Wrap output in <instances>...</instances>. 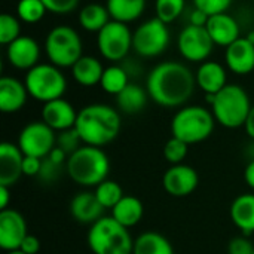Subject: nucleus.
I'll list each match as a JSON object with an SVG mask.
<instances>
[{
    "label": "nucleus",
    "instance_id": "obj_1",
    "mask_svg": "<svg viewBox=\"0 0 254 254\" xmlns=\"http://www.w3.org/2000/svg\"><path fill=\"white\" fill-rule=\"evenodd\" d=\"M196 79L192 70L179 61H164L147 74L149 97L161 107H182L193 95Z\"/></svg>",
    "mask_w": 254,
    "mask_h": 254
},
{
    "label": "nucleus",
    "instance_id": "obj_2",
    "mask_svg": "<svg viewBox=\"0 0 254 254\" xmlns=\"http://www.w3.org/2000/svg\"><path fill=\"white\" fill-rule=\"evenodd\" d=\"M122 121L119 112L107 104H89L77 113L74 128L83 144L103 147L112 143L121 132Z\"/></svg>",
    "mask_w": 254,
    "mask_h": 254
},
{
    "label": "nucleus",
    "instance_id": "obj_3",
    "mask_svg": "<svg viewBox=\"0 0 254 254\" xmlns=\"http://www.w3.org/2000/svg\"><path fill=\"white\" fill-rule=\"evenodd\" d=\"M65 171L76 185L97 188L109 177L110 159L101 147L83 144L68 156Z\"/></svg>",
    "mask_w": 254,
    "mask_h": 254
},
{
    "label": "nucleus",
    "instance_id": "obj_4",
    "mask_svg": "<svg viewBox=\"0 0 254 254\" xmlns=\"http://www.w3.org/2000/svg\"><path fill=\"white\" fill-rule=\"evenodd\" d=\"M210 106L216 122L229 129L244 127L253 107L247 91L235 83H228L217 92Z\"/></svg>",
    "mask_w": 254,
    "mask_h": 254
},
{
    "label": "nucleus",
    "instance_id": "obj_5",
    "mask_svg": "<svg viewBox=\"0 0 254 254\" xmlns=\"http://www.w3.org/2000/svg\"><path fill=\"white\" fill-rule=\"evenodd\" d=\"M88 246L94 254H132L134 240L129 229L118 223L112 216H104L91 225Z\"/></svg>",
    "mask_w": 254,
    "mask_h": 254
},
{
    "label": "nucleus",
    "instance_id": "obj_6",
    "mask_svg": "<svg viewBox=\"0 0 254 254\" xmlns=\"http://www.w3.org/2000/svg\"><path fill=\"white\" fill-rule=\"evenodd\" d=\"M214 125L216 119L211 110L202 106H185L171 121V134L192 146L205 141L213 134Z\"/></svg>",
    "mask_w": 254,
    "mask_h": 254
},
{
    "label": "nucleus",
    "instance_id": "obj_7",
    "mask_svg": "<svg viewBox=\"0 0 254 254\" xmlns=\"http://www.w3.org/2000/svg\"><path fill=\"white\" fill-rule=\"evenodd\" d=\"M45 52L51 64L60 68H71L83 55L80 34L68 25H57L45 39Z\"/></svg>",
    "mask_w": 254,
    "mask_h": 254
},
{
    "label": "nucleus",
    "instance_id": "obj_8",
    "mask_svg": "<svg viewBox=\"0 0 254 254\" xmlns=\"http://www.w3.org/2000/svg\"><path fill=\"white\" fill-rule=\"evenodd\" d=\"M28 95L40 103L63 98L67 89V80L61 68L54 64H37L25 73L24 79Z\"/></svg>",
    "mask_w": 254,
    "mask_h": 254
},
{
    "label": "nucleus",
    "instance_id": "obj_9",
    "mask_svg": "<svg viewBox=\"0 0 254 254\" xmlns=\"http://www.w3.org/2000/svg\"><path fill=\"white\" fill-rule=\"evenodd\" d=\"M170 43V30L161 19L150 18L132 31V49L143 58L161 55Z\"/></svg>",
    "mask_w": 254,
    "mask_h": 254
},
{
    "label": "nucleus",
    "instance_id": "obj_10",
    "mask_svg": "<svg viewBox=\"0 0 254 254\" xmlns=\"http://www.w3.org/2000/svg\"><path fill=\"white\" fill-rule=\"evenodd\" d=\"M97 46L103 58L110 63H121L132 49V31L128 24L112 19L97 33Z\"/></svg>",
    "mask_w": 254,
    "mask_h": 254
},
{
    "label": "nucleus",
    "instance_id": "obj_11",
    "mask_svg": "<svg viewBox=\"0 0 254 254\" xmlns=\"http://www.w3.org/2000/svg\"><path fill=\"white\" fill-rule=\"evenodd\" d=\"M16 144L25 156L43 159L57 146V134L43 121H34L21 129Z\"/></svg>",
    "mask_w": 254,
    "mask_h": 254
},
{
    "label": "nucleus",
    "instance_id": "obj_12",
    "mask_svg": "<svg viewBox=\"0 0 254 254\" xmlns=\"http://www.w3.org/2000/svg\"><path fill=\"white\" fill-rule=\"evenodd\" d=\"M180 55L190 63H204L211 55L214 42L205 27L188 24L177 40Z\"/></svg>",
    "mask_w": 254,
    "mask_h": 254
},
{
    "label": "nucleus",
    "instance_id": "obj_13",
    "mask_svg": "<svg viewBox=\"0 0 254 254\" xmlns=\"http://www.w3.org/2000/svg\"><path fill=\"white\" fill-rule=\"evenodd\" d=\"M28 235L24 216L12 208L0 211V249L4 252L19 250L22 241Z\"/></svg>",
    "mask_w": 254,
    "mask_h": 254
},
{
    "label": "nucleus",
    "instance_id": "obj_14",
    "mask_svg": "<svg viewBox=\"0 0 254 254\" xmlns=\"http://www.w3.org/2000/svg\"><path fill=\"white\" fill-rule=\"evenodd\" d=\"M199 183V176L195 168L179 164L171 165L164 177H162V186L165 192L174 198H185L195 192Z\"/></svg>",
    "mask_w": 254,
    "mask_h": 254
},
{
    "label": "nucleus",
    "instance_id": "obj_15",
    "mask_svg": "<svg viewBox=\"0 0 254 254\" xmlns=\"http://www.w3.org/2000/svg\"><path fill=\"white\" fill-rule=\"evenodd\" d=\"M6 58L12 67L28 71L40 64V46L33 37L21 36L6 46Z\"/></svg>",
    "mask_w": 254,
    "mask_h": 254
},
{
    "label": "nucleus",
    "instance_id": "obj_16",
    "mask_svg": "<svg viewBox=\"0 0 254 254\" xmlns=\"http://www.w3.org/2000/svg\"><path fill=\"white\" fill-rule=\"evenodd\" d=\"M76 109L71 103H68L64 98L52 100L43 104L42 107V121L51 127L54 131H65L70 128H74L77 121Z\"/></svg>",
    "mask_w": 254,
    "mask_h": 254
},
{
    "label": "nucleus",
    "instance_id": "obj_17",
    "mask_svg": "<svg viewBox=\"0 0 254 254\" xmlns=\"http://www.w3.org/2000/svg\"><path fill=\"white\" fill-rule=\"evenodd\" d=\"M24 153L18 144L3 141L0 144V186L12 188L22 174Z\"/></svg>",
    "mask_w": 254,
    "mask_h": 254
},
{
    "label": "nucleus",
    "instance_id": "obj_18",
    "mask_svg": "<svg viewBox=\"0 0 254 254\" xmlns=\"http://www.w3.org/2000/svg\"><path fill=\"white\" fill-rule=\"evenodd\" d=\"M226 67L240 76L249 74L254 70V43L246 36L237 39L225 51Z\"/></svg>",
    "mask_w": 254,
    "mask_h": 254
},
{
    "label": "nucleus",
    "instance_id": "obj_19",
    "mask_svg": "<svg viewBox=\"0 0 254 254\" xmlns=\"http://www.w3.org/2000/svg\"><path fill=\"white\" fill-rule=\"evenodd\" d=\"M104 207L100 204L95 192L82 190L70 201V213L73 219L82 225H94L97 220L104 217Z\"/></svg>",
    "mask_w": 254,
    "mask_h": 254
},
{
    "label": "nucleus",
    "instance_id": "obj_20",
    "mask_svg": "<svg viewBox=\"0 0 254 254\" xmlns=\"http://www.w3.org/2000/svg\"><path fill=\"white\" fill-rule=\"evenodd\" d=\"M205 28L210 37L213 39L214 45H219V46L228 48L231 43H234L237 39L241 37L238 21L228 12L211 15L207 21Z\"/></svg>",
    "mask_w": 254,
    "mask_h": 254
},
{
    "label": "nucleus",
    "instance_id": "obj_21",
    "mask_svg": "<svg viewBox=\"0 0 254 254\" xmlns=\"http://www.w3.org/2000/svg\"><path fill=\"white\" fill-rule=\"evenodd\" d=\"M28 97L24 82L12 76L0 77V110L3 113L19 112L25 106Z\"/></svg>",
    "mask_w": 254,
    "mask_h": 254
},
{
    "label": "nucleus",
    "instance_id": "obj_22",
    "mask_svg": "<svg viewBox=\"0 0 254 254\" xmlns=\"http://www.w3.org/2000/svg\"><path fill=\"white\" fill-rule=\"evenodd\" d=\"M196 86H199L205 95L217 94L228 85L226 68L217 61H204L195 73Z\"/></svg>",
    "mask_w": 254,
    "mask_h": 254
},
{
    "label": "nucleus",
    "instance_id": "obj_23",
    "mask_svg": "<svg viewBox=\"0 0 254 254\" xmlns=\"http://www.w3.org/2000/svg\"><path fill=\"white\" fill-rule=\"evenodd\" d=\"M231 219L243 235L254 232V193H243L237 196L231 205Z\"/></svg>",
    "mask_w": 254,
    "mask_h": 254
},
{
    "label": "nucleus",
    "instance_id": "obj_24",
    "mask_svg": "<svg viewBox=\"0 0 254 254\" xmlns=\"http://www.w3.org/2000/svg\"><path fill=\"white\" fill-rule=\"evenodd\" d=\"M103 73H104L103 64L100 63V60L91 55H82L71 67L73 79L76 80V83L85 88L100 85Z\"/></svg>",
    "mask_w": 254,
    "mask_h": 254
},
{
    "label": "nucleus",
    "instance_id": "obj_25",
    "mask_svg": "<svg viewBox=\"0 0 254 254\" xmlns=\"http://www.w3.org/2000/svg\"><path fill=\"white\" fill-rule=\"evenodd\" d=\"M143 216H144V205L137 196L132 195H125L112 208V217L127 229H131L135 225H138Z\"/></svg>",
    "mask_w": 254,
    "mask_h": 254
},
{
    "label": "nucleus",
    "instance_id": "obj_26",
    "mask_svg": "<svg viewBox=\"0 0 254 254\" xmlns=\"http://www.w3.org/2000/svg\"><path fill=\"white\" fill-rule=\"evenodd\" d=\"M149 98L150 97L147 89L129 82L127 88L116 95V106L118 110H121L125 115H137L147 106Z\"/></svg>",
    "mask_w": 254,
    "mask_h": 254
},
{
    "label": "nucleus",
    "instance_id": "obj_27",
    "mask_svg": "<svg viewBox=\"0 0 254 254\" xmlns=\"http://www.w3.org/2000/svg\"><path fill=\"white\" fill-rule=\"evenodd\" d=\"M106 7L113 21L129 24L143 15L146 0H107Z\"/></svg>",
    "mask_w": 254,
    "mask_h": 254
},
{
    "label": "nucleus",
    "instance_id": "obj_28",
    "mask_svg": "<svg viewBox=\"0 0 254 254\" xmlns=\"http://www.w3.org/2000/svg\"><path fill=\"white\" fill-rule=\"evenodd\" d=\"M79 25L91 33H100L110 21V13L106 6L100 3H89L79 10Z\"/></svg>",
    "mask_w": 254,
    "mask_h": 254
},
{
    "label": "nucleus",
    "instance_id": "obj_29",
    "mask_svg": "<svg viewBox=\"0 0 254 254\" xmlns=\"http://www.w3.org/2000/svg\"><path fill=\"white\" fill-rule=\"evenodd\" d=\"M132 254H174V249L162 234L147 231L134 240Z\"/></svg>",
    "mask_w": 254,
    "mask_h": 254
},
{
    "label": "nucleus",
    "instance_id": "obj_30",
    "mask_svg": "<svg viewBox=\"0 0 254 254\" xmlns=\"http://www.w3.org/2000/svg\"><path fill=\"white\" fill-rule=\"evenodd\" d=\"M128 83H129V74L125 70V67L113 64V65L104 68L100 86L103 88L104 92L116 97L121 91H124L127 88Z\"/></svg>",
    "mask_w": 254,
    "mask_h": 254
},
{
    "label": "nucleus",
    "instance_id": "obj_31",
    "mask_svg": "<svg viewBox=\"0 0 254 254\" xmlns=\"http://www.w3.org/2000/svg\"><path fill=\"white\" fill-rule=\"evenodd\" d=\"M95 195L100 201V204L106 208V210H112L125 195L122 188L119 186V183L113 182V180H104L103 183H100L95 188Z\"/></svg>",
    "mask_w": 254,
    "mask_h": 254
},
{
    "label": "nucleus",
    "instance_id": "obj_32",
    "mask_svg": "<svg viewBox=\"0 0 254 254\" xmlns=\"http://www.w3.org/2000/svg\"><path fill=\"white\" fill-rule=\"evenodd\" d=\"M46 12L48 9L42 0H19L16 4V15L25 24H37Z\"/></svg>",
    "mask_w": 254,
    "mask_h": 254
},
{
    "label": "nucleus",
    "instance_id": "obj_33",
    "mask_svg": "<svg viewBox=\"0 0 254 254\" xmlns=\"http://www.w3.org/2000/svg\"><path fill=\"white\" fill-rule=\"evenodd\" d=\"M186 0H156L155 12L156 18L165 22L167 25L174 22L185 10Z\"/></svg>",
    "mask_w": 254,
    "mask_h": 254
},
{
    "label": "nucleus",
    "instance_id": "obj_34",
    "mask_svg": "<svg viewBox=\"0 0 254 254\" xmlns=\"http://www.w3.org/2000/svg\"><path fill=\"white\" fill-rule=\"evenodd\" d=\"M18 37H21V19L10 13H1L0 15V43L7 46Z\"/></svg>",
    "mask_w": 254,
    "mask_h": 254
},
{
    "label": "nucleus",
    "instance_id": "obj_35",
    "mask_svg": "<svg viewBox=\"0 0 254 254\" xmlns=\"http://www.w3.org/2000/svg\"><path fill=\"white\" fill-rule=\"evenodd\" d=\"M188 153H189V144L176 137H171L164 146V158L171 165L183 164Z\"/></svg>",
    "mask_w": 254,
    "mask_h": 254
},
{
    "label": "nucleus",
    "instance_id": "obj_36",
    "mask_svg": "<svg viewBox=\"0 0 254 254\" xmlns=\"http://www.w3.org/2000/svg\"><path fill=\"white\" fill-rule=\"evenodd\" d=\"M82 146H83V141H82V138H80L76 128L60 131L58 135H57V147L64 150L68 156L71 153H74L76 150H79Z\"/></svg>",
    "mask_w": 254,
    "mask_h": 254
},
{
    "label": "nucleus",
    "instance_id": "obj_37",
    "mask_svg": "<svg viewBox=\"0 0 254 254\" xmlns=\"http://www.w3.org/2000/svg\"><path fill=\"white\" fill-rule=\"evenodd\" d=\"M231 4H232V0H193V6L205 12L208 16L226 12Z\"/></svg>",
    "mask_w": 254,
    "mask_h": 254
},
{
    "label": "nucleus",
    "instance_id": "obj_38",
    "mask_svg": "<svg viewBox=\"0 0 254 254\" xmlns=\"http://www.w3.org/2000/svg\"><path fill=\"white\" fill-rule=\"evenodd\" d=\"M48 12L55 15H67L79 6V0H42Z\"/></svg>",
    "mask_w": 254,
    "mask_h": 254
},
{
    "label": "nucleus",
    "instance_id": "obj_39",
    "mask_svg": "<svg viewBox=\"0 0 254 254\" xmlns=\"http://www.w3.org/2000/svg\"><path fill=\"white\" fill-rule=\"evenodd\" d=\"M228 254H254V246L247 235L235 237L228 244Z\"/></svg>",
    "mask_w": 254,
    "mask_h": 254
},
{
    "label": "nucleus",
    "instance_id": "obj_40",
    "mask_svg": "<svg viewBox=\"0 0 254 254\" xmlns=\"http://www.w3.org/2000/svg\"><path fill=\"white\" fill-rule=\"evenodd\" d=\"M61 167H63V165H58V164L52 162L49 158H43L42 170H40L39 179H40L42 182H46V183L55 182V180L60 177V174H61Z\"/></svg>",
    "mask_w": 254,
    "mask_h": 254
},
{
    "label": "nucleus",
    "instance_id": "obj_41",
    "mask_svg": "<svg viewBox=\"0 0 254 254\" xmlns=\"http://www.w3.org/2000/svg\"><path fill=\"white\" fill-rule=\"evenodd\" d=\"M42 162L43 159L34 158V156H24L22 162V174L27 177H39L40 170H42Z\"/></svg>",
    "mask_w": 254,
    "mask_h": 254
},
{
    "label": "nucleus",
    "instance_id": "obj_42",
    "mask_svg": "<svg viewBox=\"0 0 254 254\" xmlns=\"http://www.w3.org/2000/svg\"><path fill=\"white\" fill-rule=\"evenodd\" d=\"M19 250L25 254H37L40 252V241H39V238L28 234V235L25 237V240L22 241Z\"/></svg>",
    "mask_w": 254,
    "mask_h": 254
},
{
    "label": "nucleus",
    "instance_id": "obj_43",
    "mask_svg": "<svg viewBox=\"0 0 254 254\" xmlns=\"http://www.w3.org/2000/svg\"><path fill=\"white\" fill-rule=\"evenodd\" d=\"M208 15L205 13V12H202V10H199V9H193L192 12H190V16H189V24H192V25H198V27H205L207 25V21H208Z\"/></svg>",
    "mask_w": 254,
    "mask_h": 254
},
{
    "label": "nucleus",
    "instance_id": "obj_44",
    "mask_svg": "<svg viewBox=\"0 0 254 254\" xmlns=\"http://www.w3.org/2000/svg\"><path fill=\"white\" fill-rule=\"evenodd\" d=\"M10 188L7 186H0V211L9 208V202H10Z\"/></svg>",
    "mask_w": 254,
    "mask_h": 254
},
{
    "label": "nucleus",
    "instance_id": "obj_45",
    "mask_svg": "<svg viewBox=\"0 0 254 254\" xmlns=\"http://www.w3.org/2000/svg\"><path fill=\"white\" fill-rule=\"evenodd\" d=\"M244 180H246L247 186L254 190V159H252L247 164V167L244 170Z\"/></svg>",
    "mask_w": 254,
    "mask_h": 254
},
{
    "label": "nucleus",
    "instance_id": "obj_46",
    "mask_svg": "<svg viewBox=\"0 0 254 254\" xmlns=\"http://www.w3.org/2000/svg\"><path fill=\"white\" fill-rule=\"evenodd\" d=\"M244 128H246L247 135L254 141V106L252 107V110H250V115L247 118V122H246Z\"/></svg>",
    "mask_w": 254,
    "mask_h": 254
},
{
    "label": "nucleus",
    "instance_id": "obj_47",
    "mask_svg": "<svg viewBox=\"0 0 254 254\" xmlns=\"http://www.w3.org/2000/svg\"><path fill=\"white\" fill-rule=\"evenodd\" d=\"M246 37H247V39H249V40H250L252 43H254V30H252V31H249Z\"/></svg>",
    "mask_w": 254,
    "mask_h": 254
},
{
    "label": "nucleus",
    "instance_id": "obj_48",
    "mask_svg": "<svg viewBox=\"0 0 254 254\" xmlns=\"http://www.w3.org/2000/svg\"><path fill=\"white\" fill-rule=\"evenodd\" d=\"M7 254H25V253H22L21 250H13V252H7Z\"/></svg>",
    "mask_w": 254,
    "mask_h": 254
},
{
    "label": "nucleus",
    "instance_id": "obj_49",
    "mask_svg": "<svg viewBox=\"0 0 254 254\" xmlns=\"http://www.w3.org/2000/svg\"><path fill=\"white\" fill-rule=\"evenodd\" d=\"M253 1H254V0H253Z\"/></svg>",
    "mask_w": 254,
    "mask_h": 254
}]
</instances>
